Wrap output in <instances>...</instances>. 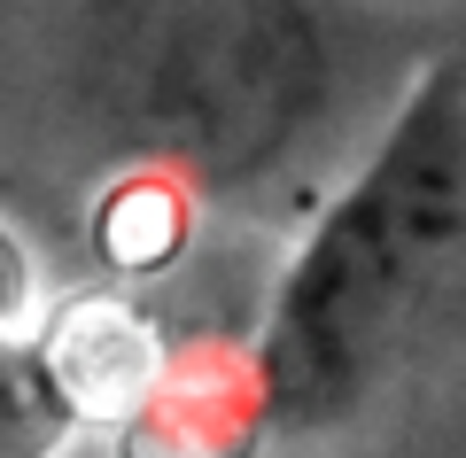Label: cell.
<instances>
[{"label": "cell", "mask_w": 466, "mask_h": 458, "mask_svg": "<svg viewBox=\"0 0 466 458\" xmlns=\"http://www.w3.org/2000/svg\"><path fill=\"white\" fill-rule=\"evenodd\" d=\"M86 427L78 389L63 381L47 342L0 334V458H63Z\"/></svg>", "instance_id": "obj_3"}, {"label": "cell", "mask_w": 466, "mask_h": 458, "mask_svg": "<svg viewBox=\"0 0 466 458\" xmlns=\"http://www.w3.org/2000/svg\"><path fill=\"white\" fill-rule=\"evenodd\" d=\"M466 241V70L404 86L373 156L311 218L257 319V420L319 435L373 396Z\"/></svg>", "instance_id": "obj_2"}, {"label": "cell", "mask_w": 466, "mask_h": 458, "mask_svg": "<svg viewBox=\"0 0 466 458\" xmlns=\"http://www.w3.org/2000/svg\"><path fill=\"white\" fill-rule=\"evenodd\" d=\"M32 303H39V264L24 249V233L0 218V334H24Z\"/></svg>", "instance_id": "obj_4"}, {"label": "cell", "mask_w": 466, "mask_h": 458, "mask_svg": "<svg viewBox=\"0 0 466 458\" xmlns=\"http://www.w3.org/2000/svg\"><path fill=\"white\" fill-rule=\"evenodd\" d=\"M342 70L334 0H0V148L233 202L327 132Z\"/></svg>", "instance_id": "obj_1"}]
</instances>
